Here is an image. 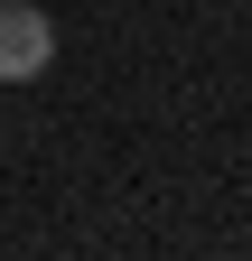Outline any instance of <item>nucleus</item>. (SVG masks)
<instances>
[{"instance_id": "f257e3e1", "label": "nucleus", "mask_w": 252, "mask_h": 261, "mask_svg": "<svg viewBox=\"0 0 252 261\" xmlns=\"http://www.w3.org/2000/svg\"><path fill=\"white\" fill-rule=\"evenodd\" d=\"M56 65V19L28 0H0V84H28Z\"/></svg>"}]
</instances>
